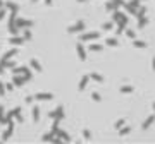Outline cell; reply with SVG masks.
Segmentation results:
<instances>
[{"mask_svg":"<svg viewBox=\"0 0 155 144\" xmlns=\"http://www.w3.org/2000/svg\"><path fill=\"white\" fill-rule=\"evenodd\" d=\"M154 120H155V117H150V118H148V120H146V122L143 123V129H146V127H150V125L154 123Z\"/></svg>","mask_w":155,"mask_h":144,"instance_id":"cell-1","label":"cell"},{"mask_svg":"<svg viewBox=\"0 0 155 144\" xmlns=\"http://www.w3.org/2000/svg\"><path fill=\"white\" fill-rule=\"evenodd\" d=\"M36 98H38V100H50V98H52V94H38Z\"/></svg>","mask_w":155,"mask_h":144,"instance_id":"cell-2","label":"cell"},{"mask_svg":"<svg viewBox=\"0 0 155 144\" xmlns=\"http://www.w3.org/2000/svg\"><path fill=\"white\" fill-rule=\"evenodd\" d=\"M121 91H123V93H131V91H133V88H131V86H124Z\"/></svg>","mask_w":155,"mask_h":144,"instance_id":"cell-3","label":"cell"},{"mask_svg":"<svg viewBox=\"0 0 155 144\" xmlns=\"http://www.w3.org/2000/svg\"><path fill=\"white\" fill-rule=\"evenodd\" d=\"M31 65H33V67H35L36 71H40V63H38L36 60H31Z\"/></svg>","mask_w":155,"mask_h":144,"instance_id":"cell-4","label":"cell"},{"mask_svg":"<svg viewBox=\"0 0 155 144\" xmlns=\"http://www.w3.org/2000/svg\"><path fill=\"white\" fill-rule=\"evenodd\" d=\"M78 53H79L81 58H84V50H83V46H78Z\"/></svg>","mask_w":155,"mask_h":144,"instance_id":"cell-5","label":"cell"},{"mask_svg":"<svg viewBox=\"0 0 155 144\" xmlns=\"http://www.w3.org/2000/svg\"><path fill=\"white\" fill-rule=\"evenodd\" d=\"M92 77L95 79V81H102V76H98V74H93Z\"/></svg>","mask_w":155,"mask_h":144,"instance_id":"cell-6","label":"cell"},{"mask_svg":"<svg viewBox=\"0 0 155 144\" xmlns=\"http://www.w3.org/2000/svg\"><path fill=\"white\" fill-rule=\"evenodd\" d=\"M86 82H88V79L84 77V79H83V81H81V84H79V88H81V89H83V88H84V86H86Z\"/></svg>","mask_w":155,"mask_h":144,"instance_id":"cell-7","label":"cell"},{"mask_svg":"<svg viewBox=\"0 0 155 144\" xmlns=\"http://www.w3.org/2000/svg\"><path fill=\"white\" fill-rule=\"evenodd\" d=\"M100 48H102L100 45H93V46H92V50H95V51H98V50H100Z\"/></svg>","mask_w":155,"mask_h":144,"instance_id":"cell-8","label":"cell"},{"mask_svg":"<svg viewBox=\"0 0 155 144\" xmlns=\"http://www.w3.org/2000/svg\"><path fill=\"white\" fill-rule=\"evenodd\" d=\"M107 43H109V45H112V46H115V45H117V41H115V40H109Z\"/></svg>","mask_w":155,"mask_h":144,"instance_id":"cell-9","label":"cell"},{"mask_svg":"<svg viewBox=\"0 0 155 144\" xmlns=\"http://www.w3.org/2000/svg\"><path fill=\"white\" fill-rule=\"evenodd\" d=\"M145 22H146V19H145V17H141V19H140V26H141V28L145 26Z\"/></svg>","mask_w":155,"mask_h":144,"instance_id":"cell-10","label":"cell"},{"mask_svg":"<svg viewBox=\"0 0 155 144\" xmlns=\"http://www.w3.org/2000/svg\"><path fill=\"white\" fill-rule=\"evenodd\" d=\"M128 36H129V38H134V33H133L131 29H129V31H128Z\"/></svg>","mask_w":155,"mask_h":144,"instance_id":"cell-11","label":"cell"},{"mask_svg":"<svg viewBox=\"0 0 155 144\" xmlns=\"http://www.w3.org/2000/svg\"><path fill=\"white\" fill-rule=\"evenodd\" d=\"M123 120H119V122H117V123H115V127H117V129H119V127H123Z\"/></svg>","mask_w":155,"mask_h":144,"instance_id":"cell-12","label":"cell"},{"mask_svg":"<svg viewBox=\"0 0 155 144\" xmlns=\"http://www.w3.org/2000/svg\"><path fill=\"white\" fill-rule=\"evenodd\" d=\"M4 93H5V91H4V86L0 84V94H4Z\"/></svg>","mask_w":155,"mask_h":144,"instance_id":"cell-13","label":"cell"},{"mask_svg":"<svg viewBox=\"0 0 155 144\" xmlns=\"http://www.w3.org/2000/svg\"><path fill=\"white\" fill-rule=\"evenodd\" d=\"M154 69H155V58H154Z\"/></svg>","mask_w":155,"mask_h":144,"instance_id":"cell-14","label":"cell"},{"mask_svg":"<svg viewBox=\"0 0 155 144\" xmlns=\"http://www.w3.org/2000/svg\"><path fill=\"white\" fill-rule=\"evenodd\" d=\"M50 2H52V0H47V4H50Z\"/></svg>","mask_w":155,"mask_h":144,"instance_id":"cell-15","label":"cell"}]
</instances>
